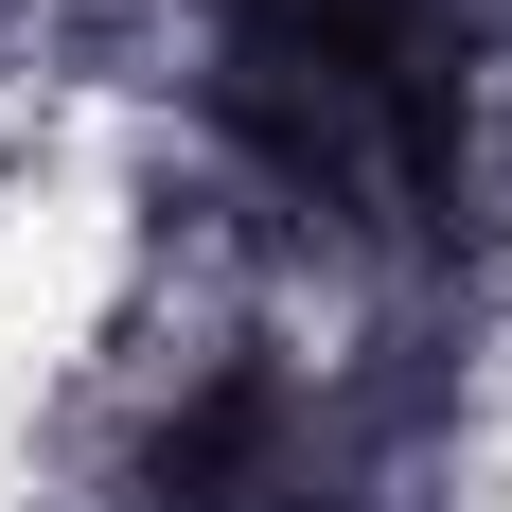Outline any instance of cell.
<instances>
[{
	"label": "cell",
	"instance_id": "6da1fadb",
	"mask_svg": "<svg viewBox=\"0 0 512 512\" xmlns=\"http://www.w3.org/2000/svg\"><path fill=\"white\" fill-rule=\"evenodd\" d=\"M212 89L248 124V159L318 212H424L460 177V36L442 0H230Z\"/></svg>",
	"mask_w": 512,
	"mask_h": 512
}]
</instances>
